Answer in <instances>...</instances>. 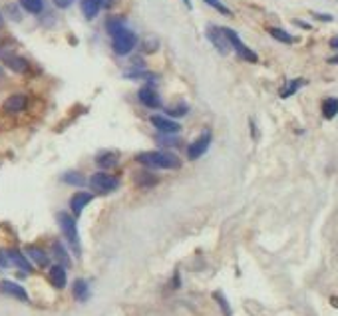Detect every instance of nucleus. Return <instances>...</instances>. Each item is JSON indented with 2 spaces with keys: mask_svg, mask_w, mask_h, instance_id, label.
<instances>
[{
  "mask_svg": "<svg viewBox=\"0 0 338 316\" xmlns=\"http://www.w3.org/2000/svg\"><path fill=\"white\" fill-rule=\"evenodd\" d=\"M108 34L111 36V48L118 56H127L136 44H138V36L129 30L123 22V18H109L106 22Z\"/></svg>",
  "mask_w": 338,
  "mask_h": 316,
  "instance_id": "1",
  "label": "nucleus"
},
{
  "mask_svg": "<svg viewBox=\"0 0 338 316\" xmlns=\"http://www.w3.org/2000/svg\"><path fill=\"white\" fill-rule=\"evenodd\" d=\"M136 161L149 169H179L181 159L169 151H141L136 155Z\"/></svg>",
  "mask_w": 338,
  "mask_h": 316,
  "instance_id": "2",
  "label": "nucleus"
},
{
  "mask_svg": "<svg viewBox=\"0 0 338 316\" xmlns=\"http://www.w3.org/2000/svg\"><path fill=\"white\" fill-rule=\"evenodd\" d=\"M58 223H60V229H62V233H64V237L68 239L70 247L74 249V253L80 255V235H78L76 219H74L70 213L62 211V213H58Z\"/></svg>",
  "mask_w": 338,
  "mask_h": 316,
  "instance_id": "3",
  "label": "nucleus"
},
{
  "mask_svg": "<svg viewBox=\"0 0 338 316\" xmlns=\"http://www.w3.org/2000/svg\"><path fill=\"white\" fill-rule=\"evenodd\" d=\"M90 187H92L93 193H98V195H108V193L116 191L120 187V181L116 179L114 175H109V173L100 171V173H93L90 177Z\"/></svg>",
  "mask_w": 338,
  "mask_h": 316,
  "instance_id": "4",
  "label": "nucleus"
},
{
  "mask_svg": "<svg viewBox=\"0 0 338 316\" xmlns=\"http://www.w3.org/2000/svg\"><path fill=\"white\" fill-rule=\"evenodd\" d=\"M223 34H225V38H227V42L229 46L237 52V56L239 58H243L245 62H251V64H255V62L259 60V56L249 48V46L243 44V40L239 38V34L235 30H231V28H223Z\"/></svg>",
  "mask_w": 338,
  "mask_h": 316,
  "instance_id": "5",
  "label": "nucleus"
},
{
  "mask_svg": "<svg viewBox=\"0 0 338 316\" xmlns=\"http://www.w3.org/2000/svg\"><path fill=\"white\" fill-rule=\"evenodd\" d=\"M211 132L209 129H203V134H201L195 141H191L189 143V147H187V157L191 159V161H195V159H199L201 155L205 153V151L209 150V145H211Z\"/></svg>",
  "mask_w": 338,
  "mask_h": 316,
  "instance_id": "6",
  "label": "nucleus"
},
{
  "mask_svg": "<svg viewBox=\"0 0 338 316\" xmlns=\"http://www.w3.org/2000/svg\"><path fill=\"white\" fill-rule=\"evenodd\" d=\"M205 34H207L209 42L215 46V50L219 54H229L231 46H229V42H227V38H225V34H223V28H219L215 24H209Z\"/></svg>",
  "mask_w": 338,
  "mask_h": 316,
  "instance_id": "7",
  "label": "nucleus"
},
{
  "mask_svg": "<svg viewBox=\"0 0 338 316\" xmlns=\"http://www.w3.org/2000/svg\"><path fill=\"white\" fill-rule=\"evenodd\" d=\"M149 121H152V125H154L159 134H165V136H175V134L181 132V123L169 120L165 116H157V114H155V116L149 118Z\"/></svg>",
  "mask_w": 338,
  "mask_h": 316,
  "instance_id": "8",
  "label": "nucleus"
},
{
  "mask_svg": "<svg viewBox=\"0 0 338 316\" xmlns=\"http://www.w3.org/2000/svg\"><path fill=\"white\" fill-rule=\"evenodd\" d=\"M2 62H4L6 68H10L16 74H24V72H28V68H30L28 60L22 58V56H18V54H2Z\"/></svg>",
  "mask_w": 338,
  "mask_h": 316,
  "instance_id": "9",
  "label": "nucleus"
},
{
  "mask_svg": "<svg viewBox=\"0 0 338 316\" xmlns=\"http://www.w3.org/2000/svg\"><path fill=\"white\" fill-rule=\"evenodd\" d=\"M138 98H139V102L145 105V107H152V109H155V107L161 105V100H159L157 91H155L152 86H141V88L138 90Z\"/></svg>",
  "mask_w": 338,
  "mask_h": 316,
  "instance_id": "10",
  "label": "nucleus"
},
{
  "mask_svg": "<svg viewBox=\"0 0 338 316\" xmlns=\"http://www.w3.org/2000/svg\"><path fill=\"white\" fill-rule=\"evenodd\" d=\"M92 199H93L92 193L78 191L76 195L70 199V209H72V213H74L76 217H80V215H82V211L86 209V205H90V203H92Z\"/></svg>",
  "mask_w": 338,
  "mask_h": 316,
  "instance_id": "11",
  "label": "nucleus"
},
{
  "mask_svg": "<svg viewBox=\"0 0 338 316\" xmlns=\"http://www.w3.org/2000/svg\"><path fill=\"white\" fill-rule=\"evenodd\" d=\"M0 292H2V294H8V296H14V299H18V301H22V302L28 301L26 290L20 285L12 283V281H2V283H0Z\"/></svg>",
  "mask_w": 338,
  "mask_h": 316,
  "instance_id": "12",
  "label": "nucleus"
},
{
  "mask_svg": "<svg viewBox=\"0 0 338 316\" xmlns=\"http://www.w3.org/2000/svg\"><path fill=\"white\" fill-rule=\"evenodd\" d=\"M26 105H28V98L24 94H14L4 102V111L6 114H18V111L26 109Z\"/></svg>",
  "mask_w": 338,
  "mask_h": 316,
  "instance_id": "13",
  "label": "nucleus"
},
{
  "mask_svg": "<svg viewBox=\"0 0 338 316\" xmlns=\"http://www.w3.org/2000/svg\"><path fill=\"white\" fill-rule=\"evenodd\" d=\"M102 6H104V0H80V8L86 20H93L100 14Z\"/></svg>",
  "mask_w": 338,
  "mask_h": 316,
  "instance_id": "14",
  "label": "nucleus"
},
{
  "mask_svg": "<svg viewBox=\"0 0 338 316\" xmlns=\"http://www.w3.org/2000/svg\"><path fill=\"white\" fill-rule=\"evenodd\" d=\"M48 278H50V283L54 288H64L66 283H68V276H66V267H62V265H54L50 272H48Z\"/></svg>",
  "mask_w": 338,
  "mask_h": 316,
  "instance_id": "15",
  "label": "nucleus"
},
{
  "mask_svg": "<svg viewBox=\"0 0 338 316\" xmlns=\"http://www.w3.org/2000/svg\"><path fill=\"white\" fill-rule=\"evenodd\" d=\"M8 256H10V263H14V265L18 267V269H20V271H24V272H30V271H32L30 261L26 258V255H22L20 251L12 249V251L8 253Z\"/></svg>",
  "mask_w": 338,
  "mask_h": 316,
  "instance_id": "16",
  "label": "nucleus"
},
{
  "mask_svg": "<svg viewBox=\"0 0 338 316\" xmlns=\"http://www.w3.org/2000/svg\"><path fill=\"white\" fill-rule=\"evenodd\" d=\"M96 161H98V165L102 167V169L114 167V165H118V153H114V151H102V153L96 157Z\"/></svg>",
  "mask_w": 338,
  "mask_h": 316,
  "instance_id": "17",
  "label": "nucleus"
},
{
  "mask_svg": "<svg viewBox=\"0 0 338 316\" xmlns=\"http://www.w3.org/2000/svg\"><path fill=\"white\" fill-rule=\"evenodd\" d=\"M26 256L32 258L38 267H46L48 265V255L42 249H38V247H28V249H26Z\"/></svg>",
  "mask_w": 338,
  "mask_h": 316,
  "instance_id": "18",
  "label": "nucleus"
},
{
  "mask_svg": "<svg viewBox=\"0 0 338 316\" xmlns=\"http://www.w3.org/2000/svg\"><path fill=\"white\" fill-rule=\"evenodd\" d=\"M74 296H76L80 302H86L90 299V286L84 278H78L74 283Z\"/></svg>",
  "mask_w": 338,
  "mask_h": 316,
  "instance_id": "19",
  "label": "nucleus"
},
{
  "mask_svg": "<svg viewBox=\"0 0 338 316\" xmlns=\"http://www.w3.org/2000/svg\"><path fill=\"white\" fill-rule=\"evenodd\" d=\"M323 116L326 120H332L338 116V98H326L323 102Z\"/></svg>",
  "mask_w": 338,
  "mask_h": 316,
  "instance_id": "20",
  "label": "nucleus"
},
{
  "mask_svg": "<svg viewBox=\"0 0 338 316\" xmlns=\"http://www.w3.org/2000/svg\"><path fill=\"white\" fill-rule=\"evenodd\" d=\"M18 2L30 14H40L44 10V0H18Z\"/></svg>",
  "mask_w": 338,
  "mask_h": 316,
  "instance_id": "21",
  "label": "nucleus"
},
{
  "mask_svg": "<svg viewBox=\"0 0 338 316\" xmlns=\"http://www.w3.org/2000/svg\"><path fill=\"white\" fill-rule=\"evenodd\" d=\"M62 181L68 183V185H76V187L86 185V179H84V175H82L80 171H66V173L62 175Z\"/></svg>",
  "mask_w": 338,
  "mask_h": 316,
  "instance_id": "22",
  "label": "nucleus"
},
{
  "mask_svg": "<svg viewBox=\"0 0 338 316\" xmlns=\"http://www.w3.org/2000/svg\"><path fill=\"white\" fill-rule=\"evenodd\" d=\"M52 251H54V256L60 261V265L62 267H70L72 265V261H70V256H68V253H66V249L62 247V243H54L52 245Z\"/></svg>",
  "mask_w": 338,
  "mask_h": 316,
  "instance_id": "23",
  "label": "nucleus"
},
{
  "mask_svg": "<svg viewBox=\"0 0 338 316\" xmlns=\"http://www.w3.org/2000/svg\"><path fill=\"white\" fill-rule=\"evenodd\" d=\"M269 34L278 40V42H283V44H292L294 42V36H291L287 30H283V28H269Z\"/></svg>",
  "mask_w": 338,
  "mask_h": 316,
  "instance_id": "24",
  "label": "nucleus"
},
{
  "mask_svg": "<svg viewBox=\"0 0 338 316\" xmlns=\"http://www.w3.org/2000/svg\"><path fill=\"white\" fill-rule=\"evenodd\" d=\"M301 86H305V80H301V78H296V80H291L283 90H280V98H291L294 91L298 90Z\"/></svg>",
  "mask_w": 338,
  "mask_h": 316,
  "instance_id": "25",
  "label": "nucleus"
},
{
  "mask_svg": "<svg viewBox=\"0 0 338 316\" xmlns=\"http://www.w3.org/2000/svg\"><path fill=\"white\" fill-rule=\"evenodd\" d=\"M205 4H209V6H213L217 12H221V14H225V16H231V10L221 2V0H203Z\"/></svg>",
  "mask_w": 338,
  "mask_h": 316,
  "instance_id": "26",
  "label": "nucleus"
},
{
  "mask_svg": "<svg viewBox=\"0 0 338 316\" xmlns=\"http://www.w3.org/2000/svg\"><path fill=\"white\" fill-rule=\"evenodd\" d=\"M155 177L154 175H149V173H139V175H136V183L138 185H154L155 183Z\"/></svg>",
  "mask_w": 338,
  "mask_h": 316,
  "instance_id": "27",
  "label": "nucleus"
},
{
  "mask_svg": "<svg viewBox=\"0 0 338 316\" xmlns=\"http://www.w3.org/2000/svg\"><path fill=\"white\" fill-rule=\"evenodd\" d=\"M213 296H215V301L219 302V306L223 308V314H225V316H231V308H229V304H227V301H225V296H223L221 292H215Z\"/></svg>",
  "mask_w": 338,
  "mask_h": 316,
  "instance_id": "28",
  "label": "nucleus"
},
{
  "mask_svg": "<svg viewBox=\"0 0 338 316\" xmlns=\"http://www.w3.org/2000/svg\"><path fill=\"white\" fill-rule=\"evenodd\" d=\"M187 109H189V107H187L185 104H181L179 107H171V109H167V111L169 114H173V116H185V114H187Z\"/></svg>",
  "mask_w": 338,
  "mask_h": 316,
  "instance_id": "29",
  "label": "nucleus"
},
{
  "mask_svg": "<svg viewBox=\"0 0 338 316\" xmlns=\"http://www.w3.org/2000/svg\"><path fill=\"white\" fill-rule=\"evenodd\" d=\"M52 2H54L56 8H62V10H64V8H70V6L74 4V0H52Z\"/></svg>",
  "mask_w": 338,
  "mask_h": 316,
  "instance_id": "30",
  "label": "nucleus"
},
{
  "mask_svg": "<svg viewBox=\"0 0 338 316\" xmlns=\"http://www.w3.org/2000/svg\"><path fill=\"white\" fill-rule=\"evenodd\" d=\"M0 267L2 269L10 267V256H8V253H4V251H0Z\"/></svg>",
  "mask_w": 338,
  "mask_h": 316,
  "instance_id": "31",
  "label": "nucleus"
},
{
  "mask_svg": "<svg viewBox=\"0 0 338 316\" xmlns=\"http://www.w3.org/2000/svg\"><path fill=\"white\" fill-rule=\"evenodd\" d=\"M314 18H318V20H324V22H330V20H332V16H330V14H316V12H314Z\"/></svg>",
  "mask_w": 338,
  "mask_h": 316,
  "instance_id": "32",
  "label": "nucleus"
},
{
  "mask_svg": "<svg viewBox=\"0 0 338 316\" xmlns=\"http://www.w3.org/2000/svg\"><path fill=\"white\" fill-rule=\"evenodd\" d=\"M330 46H332V48L336 50V48H338V36H336V38H332V40H330Z\"/></svg>",
  "mask_w": 338,
  "mask_h": 316,
  "instance_id": "33",
  "label": "nucleus"
},
{
  "mask_svg": "<svg viewBox=\"0 0 338 316\" xmlns=\"http://www.w3.org/2000/svg\"><path fill=\"white\" fill-rule=\"evenodd\" d=\"M328 62H330V64H338V56H334V58H330V60H328Z\"/></svg>",
  "mask_w": 338,
  "mask_h": 316,
  "instance_id": "34",
  "label": "nucleus"
},
{
  "mask_svg": "<svg viewBox=\"0 0 338 316\" xmlns=\"http://www.w3.org/2000/svg\"><path fill=\"white\" fill-rule=\"evenodd\" d=\"M185 2V6H187V8H191V0H183Z\"/></svg>",
  "mask_w": 338,
  "mask_h": 316,
  "instance_id": "35",
  "label": "nucleus"
},
{
  "mask_svg": "<svg viewBox=\"0 0 338 316\" xmlns=\"http://www.w3.org/2000/svg\"><path fill=\"white\" fill-rule=\"evenodd\" d=\"M2 24H4V20H2V14H0V28H2Z\"/></svg>",
  "mask_w": 338,
  "mask_h": 316,
  "instance_id": "36",
  "label": "nucleus"
},
{
  "mask_svg": "<svg viewBox=\"0 0 338 316\" xmlns=\"http://www.w3.org/2000/svg\"><path fill=\"white\" fill-rule=\"evenodd\" d=\"M0 76H2V70H0Z\"/></svg>",
  "mask_w": 338,
  "mask_h": 316,
  "instance_id": "37",
  "label": "nucleus"
}]
</instances>
